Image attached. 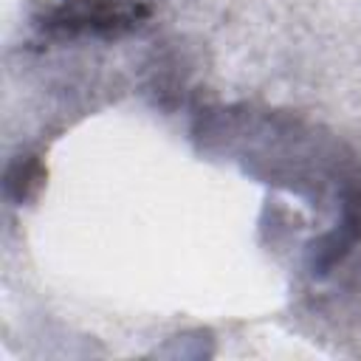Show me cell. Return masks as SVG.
<instances>
[{
	"label": "cell",
	"mask_w": 361,
	"mask_h": 361,
	"mask_svg": "<svg viewBox=\"0 0 361 361\" xmlns=\"http://www.w3.org/2000/svg\"><path fill=\"white\" fill-rule=\"evenodd\" d=\"M147 8L121 3V0H65L59 8L51 11L48 28H62V31H102V34H116L133 28Z\"/></svg>",
	"instance_id": "6da1fadb"
}]
</instances>
